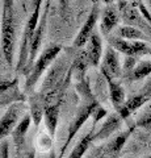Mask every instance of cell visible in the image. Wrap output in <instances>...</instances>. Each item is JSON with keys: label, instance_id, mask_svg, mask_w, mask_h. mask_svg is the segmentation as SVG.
<instances>
[{"label": "cell", "instance_id": "36", "mask_svg": "<svg viewBox=\"0 0 151 158\" xmlns=\"http://www.w3.org/2000/svg\"><path fill=\"white\" fill-rule=\"evenodd\" d=\"M149 56H151V52H150V54H149Z\"/></svg>", "mask_w": 151, "mask_h": 158}, {"label": "cell", "instance_id": "27", "mask_svg": "<svg viewBox=\"0 0 151 158\" xmlns=\"http://www.w3.org/2000/svg\"><path fill=\"white\" fill-rule=\"evenodd\" d=\"M105 116H108V111H106L104 107L99 106V107H97L96 110H95L93 115H92V117H93V123H92V125L96 127V125H97V123H99L101 118L105 117Z\"/></svg>", "mask_w": 151, "mask_h": 158}, {"label": "cell", "instance_id": "24", "mask_svg": "<svg viewBox=\"0 0 151 158\" xmlns=\"http://www.w3.org/2000/svg\"><path fill=\"white\" fill-rule=\"evenodd\" d=\"M129 2L133 4V6L135 7L139 11V13L142 15V17L146 20V21L149 23V25L151 27V13L150 11L147 9V7L145 6V3H143V0H129Z\"/></svg>", "mask_w": 151, "mask_h": 158}, {"label": "cell", "instance_id": "9", "mask_svg": "<svg viewBox=\"0 0 151 158\" xmlns=\"http://www.w3.org/2000/svg\"><path fill=\"white\" fill-rule=\"evenodd\" d=\"M100 71L104 78L117 79L122 77V67H121V63H120L118 52L114 50L112 46L106 48L105 56L100 65Z\"/></svg>", "mask_w": 151, "mask_h": 158}, {"label": "cell", "instance_id": "4", "mask_svg": "<svg viewBox=\"0 0 151 158\" xmlns=\"http://www.w3.org/2000/svg\"><path fill=\"white\" fill-rule=\"evenodd\" d=\"M40 23V9L33 11L32 15L29 16L26 25L24 28L21 42H20V53H18V62H17V71L24 73L29 59V49H30L32 38L34 36V32Z\"/></svg>", "mask_w": 151, "mask_h": 158}, {"label": "cell", "instance_id": "14", "mask_svg": "<svg viewBox=\"0 0 151 158\" xmlns=\"http://www.w3.org/2000/svg\"><path fill=\"white\" fill-rule=\"evenodd\" d=\"M120 23V11L114 4L106 6L103 11L100 21V32L103 33L104 37H109V33L118 25Z\"/></svg>", "mask_w": 151, "mask_h": 158}, {"label": "cell", "instance_id": "33", "mask_svg": "<svg viewBox=\"0 0 151 158\" xmlns=\"http://www.w3.org/2000/svg\"><path fill=\"white\" fill-rule=\"evenodd\" d=\"M121 156H113V157H109V156H100V157H97V158H120Z\"/></svg>", "mask_w": 151, "mask_h": 158}, {"label": "cell", "instance_id": "3", "mask_svg": "<svg viewBox=\"0 0 151 158\" xmlns=\"http://www.w3.org/2000/svg\"><path fill=\"white\" fill-rule=\"evenodd\" d=\"M61 52H62V45H59V44H51V45H49L43 49L42 53L37 57L36 62L33 63L32 69L26 74V82H25L26 91L33 90V87L37 85L38 79L42 77V74L45 73L47 66L54 61Z\"/></svg>", "mask_w": 151, "mask_h": 158}, {"label": "cell", "instance_id": "10", "mask_svg": "<svg viewBox=\"0 0 151 158\" xmlns=\"http://www.w3.org/2000/svg\"><path fill=\"white\" fill-rule=\"evenodd\" d=\"M134 129H135V125H131L129 129L118 133L113 140H110L106 145H104L103 148H100V149L97 150V153L95 154V158L100 157V156H109V157L121 156V152H122L126 141H128V138L130 137V135L133 133Z\"/></svg>", "mask_w": 151, "mask_h": 158}, {"label": "cell", "instance_id": "18", "mask_svg": "<svg viewBox=\"0 0 151 158\" xmlns=\"http://www.w3.org/2000/svg\"><path fill=\"white\" fill-rule=\"evenodd\" d=\"M61 102H55L53 104H49L43 113V121L47 128V132L50 135L51 138L55 137V131H57V125H58V118H59V113H61Z\"/></svg>", "mask_w": 151, "mask_h": 158}, {"label": "cell", "instance_id": "20", "mask_svg": "<svg viewBox=\"0 0 151 158\" xmlns=\"http://www.w3.org/2000/svg\"><path fill=\"white\" fill-rule=\"evenodd\" d=\"M95 133H96V127L92 125L91 131L74 146V149L70 152V154L67 158H81L84 156L85 152L88 150V148L95 142Z\"/></svg>", "mask_w": 151, "mask_h": 158}, {"label": "cell", "instance_id": "13", "mask_svg": "<svg viewBox=\"0 0 151 158\" xmlns=\"http://www.w3.org/2000/svg\"><path fill=\"white\" fill-rule=\"evenodd\" d=\"M122 121H125L122 117L120 116L118 112H113L112 115H108L105 118V121L103 123V125L100 127L99 131H96L95 133V141H103L109 138L116 131L120 129Z\"/></svg>", "mask_w": 151, "mask_h": 158}, {"label": "cell", "instance_id": "29", "mask_svg": "<svg viewBox=\"0 0 151 158\" xmlns=\"http://www.w3.org/2000/svg\"><path fill=\"white\" fill-rule=\"evenodd\" d=\"M0 158H9V145L7 141L0 144Z\"/></svg>", "mask_w": 151, "mask_h": 158}, {"label": "cell", "instance_id": "21", "mask_svg": "<svg viewBox=\"0 0 151 158\" xmlns=\"http://www.w3.org/2000/svg\"><path fill=\"white\" fill-rule=\"evenodd\" d=\"M116 36L129 41H145L147 36L141 31L139 28L131 27V25H122L116 31Z\"/></svg>", "mask_w": 151, "mask_h": 158}, {"label": "cell", "instance_id": "19", "mask_svg": "<svg viewBox=\"0 0 151 158\" xmlns=\"http://www.w3.org/2000/svg\"><path fill=\"white\" fill-rule=\"evenodd\" d=\"M106 83H108V88H109V98L112 102V106H113L114 111L120 110L122 104L126 102V94L124 87L121 86V83H118L117 81L112 78H105Z\"/></svg>", "mask_w": 151, "mask_h": 158}, {"label": "cell", "instance_id": "6", "mask_svg": "<svg viewBox=\"0 0 151 158\" xmlns=\"http://www.w3.org/2000/svg\"><path fill=\"white\" fill-rule=\"evenodd\" d=\"M24 110H25L24 102H14L13 104L7 108L4 115L0 117V144L8 135L13 133L14 128L17 127V124L22 118L21 115L24 113Z\"/></svg>", "mask_w": 151, "mask_h": 158}, {"label": "cell", "instance_id": "31", "mask_svg": "<svg viewBox=\"0 0 151 158\" xmlns=\"http://www.w3.org/2000/svg\"><path fill=\"white\" fill-rule=\"evenodd\" d=\"M43 0H32V12L36 11V9H41Z\"/></svg>", "mask_w": 151, "mask_h": 158}, {"label": "cell", "instance_id": "35", "mask_svg": "<svg viewBox=\"0 0 151 158\" xmlns=\"http://www.w3.org/2000/svg\"><path fill=\"white\" fill-rule=\"evenodd\" d=\"M145 158H151V156H149V157H145Z\"/></svg>", "mask_w": 151, "mask_h": 158}, {"label": "cell", "instance_id": "12", "mask_svg": "<svg viewBox=\"0 0 151 158\" xmlns=\"http://www.w3.org/2000/svg\"><path fill=\"white\" fill-rule=\"evenodd\" d=\"M118 11H120V15H122L125 21L129 23L131 27L137 25V27H141L143 29H150L151 31V27L149 25V23L142 17V15L139 13V11L129 2V0H120Z\"/></svg>", "mask_w": 151, "mask_h": 158}, {"label": "cell", "instance_id": "11", "mask_svg": "<svg viewBox=\"0 0 151 158\" xmlns=\"http://www.w3.org/2000/svg\"><path fill=\"white\" fill-rule=\"evenodd\" d=\"M32 124V117L29 113H25L20 120V123L17 124V127L14 128V131L12 133V140H13V150H14V158H20L21 153L25 146V137L26 133L29 131V127Z\"/></svg>", "mask_w": 151, "mask_h": 158}, {"label": "cell", "instance_id": "5", "mask_svg": "<svg viewBox=\"0 0 151 158\" xmlns=\"http://www.w3.org/2000/svg\"><path fill=\"white\" fill-rule=\"evenodd\" d=\"M108 44L118 53L125 54L126 57H142L147 56L151 52V48L146 41H129L120 38L117 36H109Z\"/></svg>", "mask_w": 151, "mask_h": 158}, {"label": "cell", "instance_id": "8", "mask_svg": "<svg viewBox=\"0 0 151 158\" xmlns=\"http://www.w3.org/2000/svg\"><path fill=\"white\" fill-rule=\"evenodd\" d=\"M99 16H100V6L99 3L95 2L93 6H92V9L88 15V17L83 24V27L80 28L79 33L76 34V37L74 40V42H72V46L76 48V49H80L85 45V44H88L91 36L93 34V29L96 27V23L97 20H99Z\"/></svg>", "mask_w": 151, "mask_h": 158}, {"label": "cell", "instance_id": "30", "mask_svg": "<svg viewBox=\"0 0 151 158\" xmlns=\"http://www.w3.org/2000/svg\"><path fill=\"white\" fill-rule=\"evenodd\" d=\"M141 92L145 94V95H147L149 98H151V77L149 78V81L145 83V86L142 87V90H141Z\"/></svg>", "mask_w": 151, "mask_h": 158}, {"label": "cell", "instance_id": "28", "mask_svg": "<svg viewBox=\"0 0 151 158\" xmlns=\"http://www.w3.org/2000/svg\"><path fill=\"white\" fill-rule=\"evenodd\" d=\"M59 11H61L62 19L66 20L67 11H69V0H59Z\"/></svg>", "mask_w": 151, "mask_h": 158}, {"label": "cell", "instance_id": "15", "mask_svg": "<svg viewBox=\"0 0 151 158\" xmlns=\"http://www.w3.org/2000/svg\"><path fill=\"white\" fill-rule=\"evenodd\" d=\"M149 100H151V98H149L147 95H145L142 92H138L137 95H133L129 99H126V102L122 104V107H121L120 110H117L116 112H118L120 116L122 117L124 120H128L135 111L139 110L141 107H143Z\"/></svg>", "mask_w": 151, "mask_h": 158}, {"label": "cell", "instance_id": "34", "mask_svg": "<svg viewBox=\"0 0 151 158\" xmlns=\"http://www.w3.org/2000/svg\"><path fill=\"white\" fill-rule=\"evenodd\" d=\"M101 2L105 3V4H108V6H109V4H112V3L114 2V0H101Z\"/></svg>", "mask_w": 151, "mask_h": 158}, {"label": "cell", "instance_id": "2", "mask_svg": "<svg viewBox=\"0 0 151 158\" xmlns=\"http://www.w3.org/2000/svg\"><path fill=\"white\" fill-rule=\"evenodd\" d=\"M84 98H85L84 103L77 108L74 118L71 120V124H70V128H69V133H67L66 141H65V144H63V146L61 148V153H59V157L58 158L63 157V154H65L66 150H67V148L70 146L71 141L74 140V137L76 136V133L79 132V129L83 125H84V123L88 120L92 115H93L96 108L100 106V103L96 100V98L91 94L88 85H87V87L84 88Z\"/></svg>", "mask_w": 151, "mask_h": 158}, {"label": "cell", "instance_id": "17", "mask_svg": "<svg viewBox=\"0 0 151 158\" xmlns=\"http://www.w3.org/2000/svg\"><path fill=\"white\" fill-rule=\"evenodd\" d=\"M85 53L89 66L99 67L101 62V56H103V42H101V37L96 32H93V34L91 36Z\"/></svg>", "mask_w": 151, "mask_h": 158}, {"label": "cell", "instance_id": "32", "mask_svg": "<svg viewBox=\"0 0 151 158\" xmlns=\"http://www.w3.org/2000/svg\"><path fill=\"white\" fill-rule=\"evenodd\" d=\"M25 158H36V153H34V150H33V149L28 150V152L25 153Z\"/></svg>", "mask_w": 151, "mask_h": 158}, {"label": "cell", "instance_id": "1", "mask_svg": "<svg viewBox=\"0 0 151 158\" xmlns=\"http://www.w3.org/2000/svg\"><path fill=\"white\" fill-rule=\"evenodd\" d=\"M14 0H3L2 9V46L3 56L8 66L13 65V48H14Z\"/></svg>", "mask_w": 151, "mask_h": 158}, {"label": "cell", "instance_id": "7", "mask_svg": "<svg viewBox=\"0 0 151 158\" xmlns=\"http://www.w3.org/2000/svg\"><path fill=\"white\" fill-rule=\"evenodd\" d=\"M49 6L50 3H46V7H45V11H43L42 16L40 17V23H38V27L34 32V36L32 38V44H30V49H29V59H28V63H26V67H25V71L24 74H28V71L32 69L33 63L36 62L37 56L40 53V48L42 45V40H43V34H45V29H46V23H47V13H49Z\"/></svg>", "mask_w": 151, "mask_h": 158}, {"label": "cell", "instance_id": "25", "mask_svg": "<svg viewBox=\"0 0 151 158\" xmlns=\"http://www.w3.org/2000/svg\"><path fill=\"white\" fill-rule=\"evenodd\" d=\"M138 63V58L137 57H126L124 61V66H122V78H128L130 75V73L134 70V67Z\"/></svg>", "mask_w": 151, "mask_h": 158}, {"label": "cell", "instance_id": "22", "mask_svg": "<svg viewBox=\"0 0 151 158\" xmlns=\"http://www.w3.org/2000/svg\"><path fill=\"white\" fill-rule=\"evenodd\" d=\"M147 77H151V59L149 61H141L137 63L134 70L130 73V75L126 78L128 82H137L141 79H145Z\"/></svg>", "mask_w": 151, "mask_h": 158}, {"label": "cell", "instance_id": "23", "mask_svg": "<svg viewBox=\"0 0 151 158\" xmlns=\"http://www.w3.org/2000/svg\"><path fill=\"white\" fill-rule=\"evenodd\" d=\"M135 128H141V129H145L147 132H151V100L146 108L143 110V112L138 116V118L134 123Z\"/></svg>", "mask_w": 151, "mask_h": 158}, {"label": "cell", "instance_id": "16", "mask_svg": "<svg viewBox=\"0 0 151 158\" xmlns=\"http://www.w3.org/2000/svg\"><path fill=\"white\" fill-rule=\"evenodd\" d=\"M46 100H45V95L42 92H37L33 94L29 99V115L32 117V121L36 127L40 125L41 120L43 118V113L46 110Z\"/></svg>", "mask_w": 151, "mask_h": 158}, {"label": "cell", "instance_id": "37", "mask_svg": "<svg viewBox=\"0 0 151 158\" xmlns=\"http://www.w3.org/2000/svg\"><path fill=\"white\" fill-rule=\"evenodd\" d=\"M150 3H151V0H150Z\"/></svg>", "mask_w": 151, "mask_h": 158}, {"label": "cell", "instance_id": "26", "mask_svg": "<svg viewBox=\"0 0 151 158\" xmlns=\"http://www.w3.org/2000/svg\"><path fill=\"white\" fill-rule=\"evenodd\" d=\"M17 86V79H0V95L4 92H8V91H12L14 90V87Z\"/></svg>", "mask_w": 151, "mask_h": 158}]
</instances>
